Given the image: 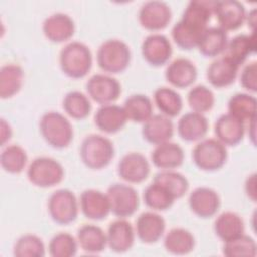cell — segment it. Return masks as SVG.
<instances>
[{
	"label": "cell",
	"instance_id": "cell-36",
	"mask_svg": "<svg viewBox=\"0 0 257 257\" xmlns=\"http://www.w3.org/2000/svg\"><path fill=\"white\" fill-rule=\"evenodd\" d=\"M256 106L255 96L244 92L235 93L228 101L229 113L244 122L256 118Z\"/></svg>",
	"mask_w": 257,
	"mask_h": 257
},
{
	"label": "cell",
	"instance_id": "cell-25",
	"mask_svg": "<svg viewBox=\"0 0 257 257\" xmlns=\"http://www.w3.org/2000/svg\"><path fill=\"white\" fill-rule=\"evenodd\" d=\"M208 127L207 117L203 113L196 111H189L183 114L177 124L179 136L187 142L202 139L207 134Z\"/></svg>",
	"mask_w": 257,
	"mask_h": 257
},
{
	"label": "cell",
	"instance_id": "cell-28",
	"mask_svg": "<svg viewBox=\"0 0 257 257\" xmlns=\"http://www.w3.org/2000/svg\"><path fill=\"white\" fill-rule=\"evenodd\" d=\"M76 239L80 248L90 254L100 253L107 246L106 233L93 224L82 225L77 230Z\"/></svg>",
	"mask_w": 257,
	"mask_h": 257
},
{
	"label": "cell",
	"instance_id": "cell-20",
	"mask_svg": "<svg viewBox=\"0 0 257 257\" xmlns=\"http://www.w3.org/2000/svg\"><path fill=\"white\" fill-rule=\"evenodd\" d=\"M197 75L198 71L194 62L184 57L174 59L165 70L167 81L178 88H185L192 85Z\"/></svg>",
	"mask_w": 257,
	"mask_h": 257
},
{
	"label": "cell",
	"instance_id": "cell-33",
	"mask_svg": "<svg viewBox=\"0 0 257 257\" xmlns=\"http://www.w3.org/2000/svg\"><path fill=\"white\" fill-rule=\"evenodd\" d=\"M154 101L162 114L169 117L177 116L183 108V99L181 95L173 88L162 86L154 92Z\"/></svg>",
	"mask_w": 257,
	"mask_h": 257
},
{
	"label": "cell",
	"instance_id": "cell-41",
	"mask_svg": "<svg viewBox=\"0 0 257 257\" xmlns=\"http://www.w3.org/2000/svg\"><path fill=\"white\" fill-rule=\"evenodd\" d=\"M223 254L227 257H255L257 245L252 237L242 234L224 242Z\"/></svg>",
	"mask_w": 257,
	"mask_h": 257
},
{
	"label": "cell",
	"instance_id": "cell-11",
	"mask_svg": "<svg viewBox=\"0 0 257 257\" xmlns=\"http://www.w3.org/2000/svg\"><path fill=\"white\" fill-rule=\"evenodd\" d=\"M172 53L171 41L164 34H149L142 43L143 57L151 65L161 66L166 64L171 58Z\"/></svg>",
	"mask_w": 257,
	"mask_h": 257
},
{
	"label": "cell",
	"instance_id": "cell-43",
	"mask_svg": "<svg viewBox=\"0 0 257 257\" xmlns=\"http://www.w3.org/2000/svg\"><path fill=\"white\" fill-rule=\"evenodd\" d=\"M187 100L193 111L203 113L212 109L215 103V95L206 85L198 84L189 90Z\"/></svg>",
	"mask_w": 257,
	"mask_h": 257
},
{
	"label": "cell",
	"instance_id": "cell-21",
	"mask_svg": "<svg viewBox=\"0 0 257 257\" xmlns=\"http://www.w3.org/2000/svg\"><path fill=\"white\" fill-rule=\"evenodd\" d=\"M127 116L122 106L107 103L101 104L94 113V123L102 132L114 134L126 123Z\"/></svg>",
	"mask_w": 257,
	"mask_h": 257
},
{
	"label": "cell",
	"instance_id": "cell-23",
	"mask_svg": "<svg viewBox=\"0 0 257 257\" xmlns=\"http://www.w3.org/2000/svg\"><path fill=\"white\" fill-rule=\"evenodd\" d=\"M142 134L149 143L159 145L170 141L174 135V124L167 115L153 114L144 122Z\"/></svg>",
	"mask_w": 257,
	"mask_h": 257
},
{
	"label": "cell",
	"instance_id": "cell-2",
	"mask_svg": "<svg viewBox=\"0 0 257 257\" xmlns=\"http://www.w3.org/2000/svg\"><path fill=\"white\" fill-rule=\"evenodd\" d=\"M83 164L93 170L106 167L114 156L112 142L101 135H87L81 142L79 150Z\"/></svg>",
	"mask_w": 257,
	"mask_h": 257
},
{
	"label": "cell",
	"instance_id": "cell-35",
	"mask_svg": "<svg viewBox=\"0 0 257 257\" xmlns=\"http://www.w3.org/2000/svg\"><path fill=\"white\" fill-rule=\"evenodd\" d=\"M143 198L149 208L157 211L169 209L176 200L174 195L166 187L155 181L146 187Z\"/></svg>",
	"mask_w": 257,
	"mask_h": 257
},
{
	"label": "cell",
	"instance_id": "cell-45",
	"mask_svg": "<svg viewBox=\"0 0 257 257\" xmlns=\"http://www.w3.org/2000/svg\"><path fill=\"white\" fill-rule=\"evenodd\" d=\"M241 85L252 92L257 90V62L252 61L248 63L242 70L240 76Z\"/></svg>",
	"mask_w": 257,
	"mask_h": 257
},
{
	"label": "cell",
	"instance_id": "cell-15",
	"mask_svg": "<svg viewBox=\"0 0 257 257\" xmlns=\"http://www.w3.org/2000/svg\"><path fill=\"white\" fill-rule=\"evenodd\" d=\"M165 229V219L156 212H144L136 220V234L146 244L158 242L164 235Z\"/></svg>",
	"mask_w": 257,
	"mask_h": 257
},
{
	"label": "cell",
	"instance_id": "cell-18",
	"mask_svg": "<svg viewBox=\"0 0 257 257\" xmlns=\"http://www.w3.org/2000/svg\"><path fill=\"white\" fill-rule=\"evenodd\" d=\"M135 230L132 224L123 218L111 222L107 228V246L115 253L128 251L135 243Z\"/></svg>",
	"mask_w": 257,
	"mask_h": 257
},
{
	"label": "cell",
	"instance_id": "cell-26",
	"mask_svg": "<svg viewBox=\"0 0 257 257\" xmlns=\"http://www.w3.org/2000/svg\"><path fill=\"white\" fill-rule=\"evenodd\" d=\"M215 3L216 1L213 0H192L187 4L181 20L200 30H205L214 14Z\"/></svg>",
	"mask_w": 257,
	"mask_h": 257
},
{
	"label": "cell",
	"instance_id": "cell-12",
	"mask_svg": "<svg viewBox=\"0 0 257 257\" xmlns=\"http://www.w3.org/2000/svg\"><path fill=\"white\" fill-rule=\"evenodd\" d=\"M117 174L122 180L128 183H141L150 174L149 161L139 152H130L119 160Z\"/></svg>",
	"mask_w": 257,
	"mask_h": 257
},
{
	"label": "cell",
	"instance_id": "cell-6",
	"mask_svg": "<svg viewBox=\"0 0 257 257\" xmlns=\"http://www.w3.org/2000/svg\"><path fill=\"white\" fill-rule=\"evenodd\" d=\"M64 176L62 165L50 157H37L27 169L28 180L40 188H48L59 184Z\"/></svg>",
	"mask_w": 257,
	"mask_h": 257
},
{
	"label": "cell",
	"instance_id": "cell-37",
	"mask_svg": "<svg viewBox=\"0 0 257 257\" xmlns=\"http://www.w3.org/2000/svg\"><path fill=\"white\" fill-rule=\"evenodd\" d=\"M64 111L75 119L85 118L91 111L89 98L78 90H72L65 94L62 100Z\"/></svg>",
	"mask_w": 257,
	"mask_h": 257
},
{
	"label": "cell",
	"instance_id": "cell-14",
	"mask_svg": "<svg viewBox=\"0 0 257 257\" xmlns=\"http://www.w3.org/2000/svg\"><path fill=\"white\" fill-rule=\"evenodd\" d=\"M220 205V197L212 188L198 187L190 193L189 206L201 218L213 217L218 212Z\"/></svg>",
	"mask_w": 257,
	"mask_h": 257
},
{
	"label": "cell",
	"instance_id": "cell-10",
	"mask_svg": "<svg viewBox=\"0 0 257 257\" xmlns=\"http://www.w3.org/2000/svg\"><path fill=\"white\" fill-rule=\"evenodd\" d=\"M172 18L171 7L164 1L151 0L143 3L139 10V21L148 30L165 28Z\"/></svg>",
	"mask_w": 257,
	"mask_h": 257
},
{
	"label": "cell",
	"instance_id": "cell-8",
	"mask_svg": "<svg viewBox=\"0 0 257 257\" xmlns=\"http://www.w3.org/2000/svg\"><path fill=\"white\" fill-rule=\"evenodd\" d=\"M110 204V212L119 218L132 216L139 208L138 192L130 185L122 183L111 184L106 191Z\"/></svg>",
	"mask_w": 257,
	"mask_h": 257
},
{
	"label": "cell",
	"instance_id": "cell-22",
	"mask_svg": "<svg viewBox=\"0 0 257 257\" xmlns=\"http://www.w3.org/2000/svg\"><path fill=\"white\" fill-rule=\"evenodd\" d=\"M217 140L225 146L239 144L245 135V122L231 113H224L218 117L214 126Z\"/></svg>",
	"mask_w": 257,
	"mask_h": 257
},
{
	"label": "cell",
	"instance_id": "cell-40",
	"mask_svg": "<svg viewBox=\"0 0 257 257\" xmlns=\"http://www.w3.org/2000/svg\"><path fill=\"white\" fill-rule=\"evenodd\" d=\"M153 181L166 187L176 199L183 197L189 189L188 179L183 174L172 170H163L157 173Z\"/></svg>",
	"mask_w": 257,
	"mask_h": 257
},
{
	"label": "cell",
	"instance_id": "cell-30",
	"mask_svg": "<svg viewBox=\"0 0 257 257\" xmlns=\"http://www.w3.org/2000/svg\"><path fill=\"white\" fill-rule=\"evenodd\" d=\"M24 72L20 65L7 63L0 68V96L9 98L15 95L22 87Z\"/></svg>",
	"mask_w": 257,
	"mask_h": 257
},
{
	"label": "cell",
	"instance_id": "cell-44",
	"mask_svg": "<svg viewBox=\"0 0 257 257\" xmlns=\"http://www.w3.org/2000/svg\"><path fill=\"white\" fill-rule=\"evenodd\" d=\"M77 247V239L69 233L60 232L51 238L48 245V252L52 257H72L76 254Z\"/></svg>",
	"mask_w": 257,
	"mask_h": 257
},
{
	"label": "cell",
	"instance_id": "cell-13",
	"mask_svg": "<svg viewBox=\"0 0 257 257\" xmlns=\"http://www.w3.org/2000/svg\"><path fill=\"white\" fill-rule=\"evenodd\" d=\"M214 14L224 30H236L246 20V9L243 3L237 0L216 1Z\"/></svg>",
	"mask_w": 257,
	"mask_h": 257
},
{
	"label": "cell",
	"instance_id": "cell-4",
	"mask_svg": "<svg viewBox=\"0 0 257 257\" xmlns=\"http://www.w3.org/2000/svg\"><path fill=\"white\" fill-rule=\"evenodd\" d=\"M39 130L46 143L57 149L67 147L73 138L70 121L58 111L43 113L39 120Z\"/></svg>",
	"mask_w": 257,
	"mask_h": 257
},
{
	"label": "cell",
	"instance_id": "cell-17",
	"mask_svg": "<svg viewBox=\"0 0 257 257\" xmlns=\"http://www.w3.org/2000/svg\"><path fill=\"white\" fill-rule=\"evenodd\" d=\"M79 206L82 214L91 220H102L110 213L107 195L95 189H86L80 194Z\"/></svg>",
	"mask_w": 257,
	"mask_h": 257
},
{
	"label": "cell",
	"instance_id": "cell-38",
	"mask_svg": "<svg viewBox=\"0 0 257 257\" xmlns=\"http://www.w3.org/2000/svg\"><path fill=\"white\" fill-rule=\"evenodd\" d=\"M203 31L180 19L174 24L171 33L175 43L179 47L189 50L198 46Z\"/></svg>",
	"mask_w": 257,
	"mask_h": 257
},
{
	"label": "cell",
	"instance_id": "cell-5",
	"mask_svg": "<svg viewBox=\"0 0 257 257\" xmlns=\"http://www.w3.org/2000/svg\"><path fill=\"white\" fill-rule=\"evenodd\" d=\"M193 161L204 171H216L222 168L228 158L227 148L217 139L209 138L200 141L193 149Z\"/></svg>",
	"mask_w": 257,
	"mask_h": 257
},
{
	"label": "cell",
	"instance_id": "cell-9",
	"mask_svg": "<svg viewBox=\"0 0 257 257\" xmlns=\"http://www.w3.org/2000/svg\"><path fill=\"white\" fill-rule=\"evenodd\" d=\"M85 87L89 97L100 104L111 103L118 98L121 92V86L117 79L102 73L90 76Z\"/></svg>",
	"mask_w": 257,
	"mask_h": 257
},
{
	"label": "cell",
	"instance_id": "cell-7",
	"mask_svg": "<svg viewBox=\"0 0 257 257\" xmlns=\"http://www.w3.org/2000/svg\"><path fill=\"white\" fill-rule=\"evenodd\" d=\"M47 209L54 222L66 225L76 219L78 214V202L73 192L68 189H59L49 196Z\"/></svg>",
	"mask_w": 257,
	"mask_h": 257
},
{
	"label": "cell",
	"instance_id": "cell-42",
	"mask_svg": "<svg viewBox=\"0 0 257 257\" xmlns=\"http://www.w3.org/2000/svg\"><path fill=\"white\" fill-rule=\"evenodd\" d=\"M13 255L16 257H43L45 255L44 243L36 235L25 234L15 242Z\"/></svg>",
	"mask_w": 257,
	"mask_h": 257
},
{
	"label": "cell",
	"instance_id": "cell-19",
	"mask_svg": "<svg viewBox=\"0 0 257 257\" xmlns=\"http://www.w3.org/2000/svg\"><path fill=\"white\" fill-rule=\"evenodd\" d=\"M75 30L73 19L65 13L56 12L46 17L42 23V31L52 42H63L72 37Z\"/></svg>",
	"mask_w": 257,
	"mask_h": 257
},
{
	"label": "cell",
	"instance_id": "cell-3",
	"mask_svg": "<svg viewBox=\"0 0 257 257\" xmlns=\"http://www.w3.org/2000/svg\"><path fill=\"white\" fill-rule=\"evenodd\" d=\"M131 49L128 45L116 38L103 41L96 52L98 66L108 73L124 71L131 62Z\"/></svg>",
	"mask_w": 257,
	"mask_h": 257
},
{
	"label": "cell",
	"instance_id": "cell-27",
	"mask_svg": "<svg viewBox=\"0 0 257 257\" xmlns=\"http://www.w3.org/2000/svg\"><path fill=\"white\" fill-rule=\"evenodd\" d=\"M227 44V31L220 26H210L203 31L197 47L203 55L215 57L226 50Z\"/></svg>",
	"mask_w": 257,
	"mask_h": 257
},
{
	"label": "cell",
	"instance_id": "cell-29",
	"mask_svg": "<svg viewBox=\"0 0 257 257\" xmlns=\"http://www.w3.org/2000/svg\"><path fill=\"white\" fill-rule=\"evenodd\" d=\"M214 231L221 240L226 242L244 234L245 224L239 214L226 211L216 218Z\"/></svg>",
	"mask_w": 257,
	"mask_h": 257
},
{
	"label": "cell",
	"instance_id": "cell-1",
	"mask_svg": "<svg viewBox=\"0 0 257 257\" xmlns=\"http://www.w3.org/2000/svg\"><path fill=\"white\" fill-rule=\"evenodd\" d=\"M59 65L63 73L71 78L84 77L92 65L89 47L80 41L68 42L60 50Z\"/></svg>",
	"mask_w": 257,
	"mask_h": 257
},
{
	"label": "cell",
	"instance_id": "cell-46",
	"mask_svg": "<svg viewBox=\"0 0 257 257\" xmlns=\"http://www.w3.org/2000/svg\"><path fill=\"white\" fill-rule=\"evenodd\" d=\"M245 191L247 196L253 201H256V174L248 176L245 182Z\"/></svg>",
	"mask_w": 257,
	"mask_h": 257
},
{
	"label": "cell",
	"instance_id": "cell-34",
	"mask_svg": "<svg viewBox=\"0 0 257 257\" xmlns=\"http://www.w3.org/2000/svg\"><path fill=\"white\" fill-rule=\"evenodd\" d=\"M122 107L125 111L127 119L135 122L144 123L153 115L152 100L145 94H132L124 100Z\"/></svg>",
	"mask_w": 257,
	"mask_h": 257
},
{
	"label": "cell",
	"instance_id": "cell-32",
	"mask_svg": "<svg viewBox=\"0 0 257 257\" xmlns=\"http://www.w3.org/2000/svg\"><path fill=\"white\" fill-rule=\"evenodd\" d=\"M256 39L255 33L251 34L240 33L235 35L231 40H228L225 55L232 58L236 63L243 64L247 57L255 52Z\"/></svg>",
	"mask_w": 257,
	"mask_h": 257
},
{
	"label": "cell",
	"instance_id": "cell-16",
	"mask_svg": "<svg viewBox=\"0 0 257 257\" xmlns=\"http://www.w3.org/2000/svg\"><path fill=\"white\" fill-rule=\"evenodd\" d=\"M239 64L227 55H223L214 61L207 68L208 81L217 88L231 85L238 74Z\"/></svg>",
	"mask_w": 257,
	"mask_h": 257
},
{
	"label": "cell",
	"instance_id": "cell-47",
	"mask_svg": "<svg viewBox=\"0 0 257 257\" xmlns=\"http://www.w3.org/2000/svg\"><path fill=\"white\" fill-rule=\"evenodd\" d=\"M0 127H1V145L4 146L5 143L9 141L12 136V128L4 118H1Z\"/></svg>",
	"mask_w": 257,
	"mask_h": 257
},
{
	"label": "cell",
	"instance_id": "cell-39",
	"mask_svg": "<svg viewBox=\"0 0 257 257\" xmlns=\"http://www.w3.org/2000/svg\"><path fill=\"white\" fill-rule=\"evenodd\" d=\"M27 163V154L19 145H8L0 154L1 167L8 173L18 174L22 172Z\"/></svg>",
	"mask_w": 257,
	"mask_h": 257
},
{
	"label": "cell",
	"instance_id": "cell-48",
	"mask_svg": "<svg viewBox=\"0 0 257 257\" xmlns=\"http://www.w3.org/2000/svg\"><path fill=\"white\" fill-rule=\"evenodd\" d=\"M255 15H256V10L253 9L246 16V19L248 20V26L250 25L252 27V32H254V26H255V22H256V16Z\"/></svg>",
	"mask_w": 257,
	"mask_h": 257
},
{
	"label": "cell",
	"instance_id": "cell-24",
	"mask_svg": "<svg viewBox=\"0 0 257 257\" xmlns=\"http://www.w3.org/2000/svg\"><path fill=\"white\" fill-rule=\"evenodd\" d=\"M153 164L163 170H172L180 167L185 158L183 148L173 142H165L156 145L151 155Z\"/></svg>",
	"mask_w": 257,
	"mask_h": 257
},
{
	"label": "cell",
	"instance_id": "cell-31",
	"mask_svg": "<svg viewBox=\"0 0 257 257\" xmlns=\"http://www.w3.org/2000/svg\"><path fill=\"white\" fill-rule=\"evenodd\" d=\"M165 249L174 255H187L194 250L195 238L184 228L171 229L164 238Z\"/></svg>",
	"mask_w": 257,
	"mask_h": 257
}]
</instances>
